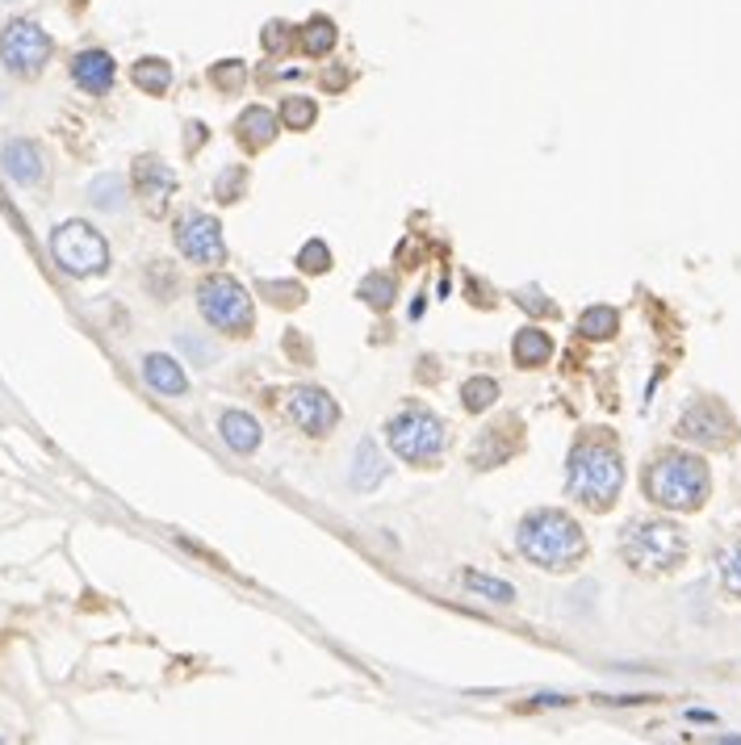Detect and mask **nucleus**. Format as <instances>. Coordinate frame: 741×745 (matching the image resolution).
<instances>
[{
	"instance_id": "nucleus-1",
	"label": "nucleus",
	"mask_w": 741,
	"mask_h": 745,
	"mask_svg": "<svg viewBox=\"0 0 741 745\" xmlns=\"http://www.w3.org/2000/svg\"><path fill=\"white\" fill-rule=\"evenodd\" d=\"M565 486L579 499L582 507L608 511L624 491V461L608 436H582L570 449V465H565Z\"/></svg>"
},
{
	"instance_id": "nucleus-2",
	"label": "nucleus",
	"mask_w": 741,
	"mask_h": 745,
	"mask_svg": "<svg viewBox=\"0 0 741 745\" xmlns=\"http://www.w3.org/2000/svg\"><path fill=\"white\" fill-rule=\"evenodd\" d=\"M520 553L541 570H574L587 557V536L574 515L541 507L520 524Z\"/></svg>"
},
{
	"instance_id": "nucleus-3",
	"label": "nucleus",
	"mask_w": 741,
	"mask_h": 745,
	"mask_svg": "<svg viewBox=\"0 0 741 745\" xmlns=\"http://www.w3.org/2000/svg\"><path fill=\"white\" fill-rule=\"evenodd\" d=\"M645 491L658 507L695 511L704 507L708 491H712V473L695 453H662L645 470Z\"/></svg>"
},
{
	"instance_id": "nucleus-4",
	"label": "nucleus",
	"mask_w": 741,
	"mask_h": 745,
	"mask_svg": "<svg viewBox=\"0 0 741 745\" xmlns=\"http://www.w3.org/2000/svg\"><path fill=\"white\" fill-rule=\"evenodd\" d=\"M620 553L637 574H670L688 562V536L667 520H637L633 527H624Z\"/></svg>"
},
{
	"instance_id": "nucleus-5",
	"label": "nucleus",
	"mask_w": 741,
	"mask_h": 745,
	"mask_svg": "<svg viewBox=\"0 0 741 745\" xmlns=\"http://www.w3.org/2000/svg\"><path fill=\"white\" fill-rule=\"evenodd\" d=\"M385 440L402 461L411 465H432L444 453V423L428 406H407L385 423Z\"/></svg>"
},
{
	"instance_id": "nucleus-6",
	"label": "nucleus",
	"mask_w": 741,
	"mask_h": 745,
	"mask_svg": "<svg viewBox=\"0 0 741 745\" xmlns=\"http://www.w3.org/2000/svg\"><path fill=\"white\" fill-rule=\"evenodd\" d=\"M198 310L201 319L210 323V328L227 331V335H248L252 331V298H248V290L239 285L236 276L227 273H214L206 276L198 285Z\"/></svg>"
},
{
	"instance_id": "nucleus-7",
	"label": "nucleus",
	"mask_w": 741,
	"mask_h": 745,
	"mask_svg": "<svg viewBox=\"0 0 741 745\" xmlns=\"http://www.w3.org/2000/svg\"><path fill=\"white\" fill-rule=\"evenodd\" d=\"M51 255L54 264L68 276H97L109 269V243L101 231H92L89 222H63L51 235Z\"/></svg>"
},
{
	"instance_id": "nucleus-8",
	"label": "nucleus",
	"mask_w": 741,
	"mask_h": 745,
	"mask_svg": "<svg viewBox=\"0 0 741 745\" xmlns=\"http://www.w3.org/2000/svg\"><path fill=\"white\" fill-rule=\"evenodd\" d=\"M51 51H54L51 34L38 21H9L0 30V63L13 75H21V80H34L47 68Z\"/></svg>"
},
{
	"instance_id": "nucleus-9",
	"label": "nucleus",
	"mask_w": 741,
	"mask_h": 745,
	"mask_svg": "<svg viewBox=\"0 0 741 745\" xmlns=\"http://www.w3.org/2000/svg\"><path fill=\"white\" fill-rule=\"evenodd\" d=\"M674 432L683 440H691V444H700V449H724L738 427H733V415L724 411V402L700 399L695 406H688V415L679 419Z\"/></svg>"
},
{
	"instance_id": "nucleus-10",
	"label": "nucleus",
	"mask_w": 741,
	"mask_h": 745,
	"mask_svg": "<svg viewBox=\"0 0 741 745\" xmlns=\"http://www.w3.org/2000/svg\"><path fill=\"white\" fill-rule=\"evenodd\" d=\"M177 248H181V255L193 260V264H222V260H227L222 226H218V219L201 214V210H189V214L177 222Z\"/></svg>"
},
{
	"instance_id": "nucleus-11",
	"label": "nucleus",
	"mask_w": 741,
	"mask_h": 745,
	"mask_svg": "<svg viewBox=\"0 0 741 745\" xmlns=\"http://www.w3.org/2000/svg\"><path fill=\"white\" fill-rule=\"evenodd\" d=\"M290 419L307 432V436H327L336 423H340V406L327 390H314V385H298L290 394Z\"/></svg>"
},
{
	"instance_id": "nucleus-12",
	"label": "nucleus",
	"mask_w": 741,
	"mask_h": 745,
	"mask_svg": "<svg viewBox=\"0 0 741 745\" xmlns=\"http://www.w3.org/2000/svg\"><path fill=\"white\" fill-rule=\"evenodd\" d=\"M134 189H139V198L151 205V210H163V201L172 198V189H177V172L156 160V155H143L139 164H134Z\"/></svg>"
},
{
	"instance_id": "nucleus-13",
	"label": "nucleus",
	"mask_w": 741,
	"mask_h": 745,
	"mask_svg": "<svg viewBox=\"0 0 741 745\" xmlns=\"http://www.w3.org/2000/svg\"><path fill=\"white\" fill-rule=\"evenodd\" d=\"M0 168L4 177L18 184H38L42 181V151L30 139H9L0 147Z\"/></svg>"
},
{
	"instance_id": "nucleus-14",
	"label": "nucleus",
	"mask_w": 741,
	"mask_h": 745,
	"mask_svg": "<svg viewBox=\"0 0 741 745\" xmlns=\"http://www.w3.org/2000/svg\"><path fill=\"white\" fill-rule=\"evenodd\" d=\"M113 75H118V63H113L109 51H80L72 59V80L84 92H92V97L113 89Z\"/></svg>"
},
{
	"instance_id": "nucleus-15",
	"label": "nucleus",
	"mask_w": 741,
	"mask_h": 745,
	"mask_svg": "<svg viewBox=\"0 0 741 745\" xmlns=\"http://www.w3.org/2000/svg\"><path fill=\"white\" fill-rule=\"evenodd\" d=\"M143 377L147 385L156 390V394H168V399H181L184 390H189V377H184V369L172 356H163V352H151L143 361Z\"/></svg>"
},
{
	"instance_id": "nucleus-16",
	"label": "nucleus",
	"mask_w": 741,
	"mask_h": 745,
	"mask_svg": "<svg viewBox=\"0 0 741 745\" xmlns=\"http://www.w3.org/2000/svg\"><path fill=\"white\" fill-rule=\"evenodd\" d=\"M218 432L227 440V449H236V453H256L260 449V423L248 411H227L218 419Z\"/></svg>"
},
{
	"instance_id": "nucleus-17",
	"label": "nucleus",
	"mask_w": 741,
	"mask_h": 745,
	"mask_svg": "<svg viewBox=\"0 0 741 745\" xmlns=\"http://www.w3.org/2000/svg\"><path fill=\"white\" fill-rule=\"evenodd\" d=\"M236 130H239V143L252 147V151H260V147H269L272 139H277V113L252 105V110L239 113Z\"/></svg>"
},
{
	"instance_id": "nucleus-18",
	"label": "nucleus",
	"mask_w": 741,
	"mask_h": 745,
	"mask_svg": "<svg viewBox=\"0 0 741 745\" xmlns=\"http://www.w3.org/2000/svg\"><path fill=\"white\" fill-rule=\"evenodd\" d=\"M511 352H515V364H520V369H541V364H549V356H553V340H549L541 328H524L515 335Z\"/></svg>"
},
{
	"instance_id": "nucleus-19",
	"label": "nucleus",
	"mask_w": 741,
	"mask_h": 745,
	"mask_svg": "<svg viewBox=\"0 0 741 745\" xmlns=\"http://www.w3.org/2000/svg\"><path fill=\"white\" fill-rule=\"evenodd\" d=\"M381 477H385V465H381L373 440H361V449H357V470H352V486H357V491H373Z\"/></svg>"
},
{
	"instance_id": "nucleus-20",
	"label": "nucleus",
	"mask_w": 741,
	"mask_h": 745,
	"mask_svg": "<svg viewBox=\"0 0 741 745\" xmlns=\"http://www.w3.org/2000/svg\"><path fill=\"white\" fill-rule=\"evenodd\" d=\"M298 42H302V51H307V56H314V59L327 56V51L336 47V26H331L327 18L307 21V26L298 30Z\"/></svg>"
},
{
	"instance_id": "nucleus-21",
	"label": "nucleus",
	"mask_w": 741,
	"mask_h": 745,
	"mask_svg": "<svg viewBox=\"0 0 741 745\" xmlns=\"http://www.w3.org/2000/svg\"><path fill=\"white\" fill-rule=\"evenodd\" d=\"M130 75H134V84H139V89H143V92H156V97H160V92L168 89V84H172V68H168L163 59H139Z\"/></svg>"
},
{
	"instance_id": "nucleus-22",
	"label": "nucleus",
	"mask_w": 741,
	"mask_h": 745,
	"mask_svg": "<svg viewBox=\"0 0 741 745\" xmlns=\"http://www.w3.org/2000/svg\"><path fill=\"white\" fill-rule=\"evenodd\" d=\"M357 298H364L373 310H390L394 306V276H385V273H369L357 285Z\"/></svg>"
},
{
	"instance_id": "nucleus-23",
	"label": "nucleus",
	"mask_w": 741,
	"mask_h": 745,
	"mask_svg": "<svg viewBox=\"0 0 741 745\" xmlns=\"http://www.w3.org/2000/svg\"><path fill=\"white\" fill-rule=\"evenodd\" d=\"M615 328H620V314H615L612 306H591L579 323V331L587 340H612Z\"/></svg>"
},
{
	"instance_id": "nucleus-24",
	"label": "nucleus",
	"mask_w": 741,
	"mask_h": 745,
	"mask_svg": "<svg viewBox=\"0 0 741 745\" xmlns=\"http://www.w3.org/2000/svg\"><path fill=\"white\" fill-rule=\"evenodd\" d=\"M494 399H499V382L494 377H470V382L461 385V402H465V411H490L494 406Z\"/></svg>"
},
{
	"instance_id": "nucleus-25",
	"label": "nucleus",
	"mask_w": 741,
	"mask_h": 745,
	"mask_svg": "<svg viewBox=\"0 0 741 745\" xmlns=\"http://www.w3.org/2000/svg\"><path fill=\"white\" fill-rule=\"evenodd\" d=\"M314 118H319V105L310 101V97H286V105H281V122L290 130H310L314 127Z\"/></svg>"
},
{
	"instance_id": "nucleus-26",
	"label": "nucleus",
	"mask_w": 741,
	"mask_h": 745,
	"mask_svg": "<svg viewBox=\"0 0 741 745\" xmlns=\"http://www.w3.org/2000/svg\"><path fill=\"white\" fill-rule=\"evenodd\" d=\"M465 586H470V591H478V595H487V600H494V603H511V600H515V591H511L507 582L487 578V574H478V570H465Z\"/></svg>"
},
{
	"instance_id": "nucleus-27",
	"label": "nucleus",
	"mask_w": 741,
	"mask_h": 745,
	"mask_svg": "<svg viewBox=\"0 0 741 745\" xmlns=\"http://www.w3.org/2000/svg\"><path fill=\"white\" fill-rule=\"evenodd\" d=\"M298 269L302 273H327L331 269V248H327L323 239H310V243H302V252H298Z\"/></svg>"
},
{
	"instance_id": "nucleus-28",
	"label": "nucleus",
	"mask_w": 741,
	"mask_h": 745,
	"mask_svg": "<svg viewBox=\"0 0 741 745\" xmlns=\"http://www.w3.org/2000/svg\"><path fill=\"white\" fill-rule=\"evenodd\" d=\"M721 586L733 600H741V541L721 557Z\"/></svg>"
},
{
	"instance_id": "nucleus-29",
	"label": "nucleus",
	"mask_w": 741,
	"mask_h": 745,
	"mask_svg": "<svg viewBox=\"0 0 741 745\" xmlns=\"http://www.w3.org/2000/svg\"><path fill=\"white\" fill-rule=\"evenodd\" d=\"M92 201L101 210H122V177H101L92 184Z\"/></svg>"
},
{
	"instance_id": "nucleus-30",
	"label": "nucleus",
	"mask_w": 741,
	"mask_h": 745,
	"mask_svg": "<svg viewBox=\"0 0 741 745\" xmlns=\"http://www.w3.org/2000/svg\"><path fill=\"white\" fill-rule=\"evenodd\" d=\"M214 84L227 92H236L239 84H243V63H239V59H222V63L214 68Z\"/></svg>"
},
{
	"instance_id": "nucleus-31",
	"label": "nucleus",
	"mask_w": 741,
	"mask_h": 745,
	"mask_svg": "<svg viewBox=\"0 0 741 745\" xmlns=\"http://www.w3.org/2000/svg\"><path fill=\"white\" fill-rule=\"evenodd\" d=\"M243 184H248V177H243V168H231V177L222 172L214 184L218 201H239V193H243Z\"/></svg>"
},
{
	"instance_id": "nucleus-32",
	"label": "nucleus",
	"mask_w": 741,
	"mask_h": 745,
	"mask_svg": "<svg viewBox=\"0 0 741 745\" xmlns=\"http://www.w3.org/2000/svg\"><path fill=\"white\" fill-rule=\"evenodd\" d=\"M290 42H293V30L286 21H269V26H264V47H269V51H281V47H290Z\"/></svg>"
}]
</instances>
